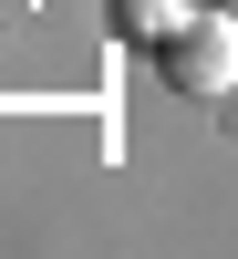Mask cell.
<instances>
[{"instance_id":"6da1fadb","label":"cell","mask_w":238,"mask_h":259,"mask_svg":"<svg viewBox=\"0 0 238 259\" xmlns=\"http://www.w3.org/2000/svg\"><path fill=\"white\" fill-rule=\"evenodd\" d=\"M156 73H166V94H186V104H218L238 94V11H186L176 31L156 41Z\"/></svg>"},{"instance_id":"7a4b0ae2","label":"cell","mask_w":238,"mask_h":259,"mask_svg":"<svg viewBox=\"0 0 238 259\" xmlns=\"http://www.w3.org/2000/svg\"><path fill=\"white\" fill-rule=\"evenodd\" d=\"M124 21H135L145 41H166V31H176V21H186V0H124Z\"/></svg>"}]
</instances>
